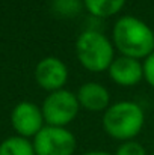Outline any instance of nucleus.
Segmentation results:
<instances>
[{
    "label": "nucleus",
    "instance_id": "f257e3e1",
    "mask_svg": "<svg viewBox=\"0 0 154 155\" xmlns=\"http://www.w3.org/2000/svg\"><path fill=\"white\" fill-rule=\"evenodd\" d=\"M113 45L122 56L145 59L154 51V32L142 20L124 15L116 20L112 30Z\"/></svg>",
    "mask_w": 154,
    "mask_h": 155
},
{
    "label": "nucleus",
    "instance_id": "9d476101",
    "mask_svg": "<svg viewBox=\"0 0 154 155\" xmlns=\"http://www.w3.org/2000/svg\"><path fill=\"white\" fill-rule=\"evenodd\" d=\"M83 3L91 15L107 18L118 14L124 8L125 0H83Z\"/></svg>",
    "mask_w": 154,
    "mask_h": 155
},
{
    "label": "nucleus",
    "instance_id": "20e7f679",
    "mask_svg": "<svg viewBox=\"0 0 154 155\" xmlns=\"http://www.w3.org/2000/svg\"><path fill=\"white\" fill-rule=\"evenodd\" d=\"M80 108V104L77 100V95L60 89L56 92H51L44 100L43 104V116L47 125L51 127H67L74 120Z\"/></svg>",
    "mask_w": 154,
    "mask_h": 155
},
{
    "label": "nucleus",
    "instance_id": "423d86ee",
    "mask_svg": "<svg viewBox=\"0 0 154 155\" xmlns=\"http://www.w3.org/2000/svg\"><path fill=\"white\" fill-rule=\"evenodd\" d=\"M11 120L12 127L21 137H30V136L35 137L44 128L43 124L46 122L43 110L33 103L27 101H23L15 105L11 114Z\"/></svg>",
    "mask_w": 154,
    "mask_h": 155
},
{
    "label": "nucleus",
    "instance_id": "ddd939ff",
    "mask_svg": "<svg viewBox=\"0 0 154 155\" xmlns=\"http://www.w3.org/2000/svg\"><path fill=\"white\" fill-rule=\"evenodd\" d=\"M142 65H144V78L151 87H154V51L148 57H145Z\"/></svg>",
    "mask_w": 154,
    "mask_h": 155
},
{
    "label": "nucleus",
    "instance_id": "39448f33",
    "mask_svg": "<svg viewBox=\"0 0 154 155\" xmlns=\"http://www.w3.org/2000/svg\"><path fill=\"white\" fill-rule=\"evenodd\" d=\"M77 142L74 134L63 127H44L33 137L36 155H73Z\"/></svg>",
    "mask_w": 154,
    "mask_h": 155
},
{
    "label": "nucleus",
    "instance_id": "7ed1b4c3",
    "mask_svg": "<svg viewBox=\"0 0 154 155\" xmlns=\"http://www.w3.org/2000/svg\"><path fill=\"white\" fill-rule=\"evenodd\" d=\"M76 54L83 68L101 72L109 69L113 62V44L101 32L85 30L76 41Z\"/></svg>",
    "mask_w": 154,
    "mask_h": 155
},
{
    "label": "nucleus",
    "instance_id": "2eb2a0df",
    "mask_svg": "<svg viewBox=\"0 0 154 155\" xmlns=\"http://www.w3.org/2000/svg\"><path fill=\"white\" fill-rule=\"evenodd\" d=\"M153 155H154V152H153Z\"/></svg>",
    "mask_w": 154,
    "mask_h": 155
},
{
    "label": "nucleus",
    "instance_id": "f03ea898",
    "mask_svg": "<svg viewBox=\"0 0 154 155\" xmlns=\"http://www.w3.org/2000/svg\"><path fill=\"white\" fill-rule=\"evenodd\" d=\"M145 114L142 107L133 101H119L103 113V130L115 140H133L144 128Z\"/></svg>",
    "mask_w": 154,
    "mask_h": 155
},
{
    "label": "nucleus",
    "instance_id": "f8f14e48",
    "mask_svg": "<svg viewBox=\"0 0 154 155\" xmlns=\"http://www.w3.org/2000/svg\"><path fill=\"white\" fill-rule=\"evenodd\" d=\"M115 155H147V152L141 143H138L135 140H128V142H122V145H119Z\"/></svg>",
    "mask_w": 154,
    "mask_h": 155
},
{
    "label": "nucleus",
    "instance_id": "6e6552de",
    "mask_svg": "<svg viewBox=\"0 0 154 155\" xmlns=\"http://www.w3.org/2000/svg\"><path fill=\"white\" fill-rule=\"evenodd\" d=\"M110 78L119 86H135L144 78V65L133 57L121 56L113 59L107 69Z\"/></svg>",
    "mask_w": 154,
    "mask_h": 155
},
{
    "label": "nucleus",
    "instance_id": "4468645a",
    "mask_svg": "<svg viewBox=\"0 0 154 155\" xmlns=\"http://www.w3.org/2000/svg\"><path fill=\"white\" fill-rule=\"evenodd\" d=\"M82 155H112L109 152H104V151H89V152H85Z\"/></svg>",
    "mask_w": 154,
    "mask_h": 155
},
{
    "label": "nucleus",
    "instance_id": "1a4fd4ad",
    "mask_svg": "<svg viewBox=\"0 0 154 155\" xmlns=\"http://www.w3.org/2000/svg\"><path fill=\"white\" fill-rule=\"evenodd\" d=\"M76 95L80 107H83L88 111H106L109 108L110 94L100 83L88 81L79 87V92Z\"/></svg>",
    "mask_w": 154,
    "mask_h": 155
},
{
    "label": "nucleus",
    "instance_id": "9b49d317",
    "mask_svg": "<svg viewBox=\"0 0 154 155\" xmlns=\"http://www.w3.org/2000/svg\"><path fill=\"white\" fill-rule=\"evenodd\" d=\"M0 155H36L33 149V143H30L26 137L15 136L9 137L0 145Z\"/></svg>",
    "mask_w": 154,
    "mask_h": 155
},
{
    "label": "nucleus",
    "instance_id": "0eeeda50",
    "mask_svg": "<svg viewBox=\"0 0 154 155\" xmlns=\"http://www.w3.org/2000/svg\"><path fill=\"white\" fill-rule=\"evenodd\" d=\"M35 78L36 83L50 94L60 91L68 80L67 65L57 57H44L35 68Z\"/></svg>",
    "mask_w": 154,
    "mask_h": 155
}]
</instances>
